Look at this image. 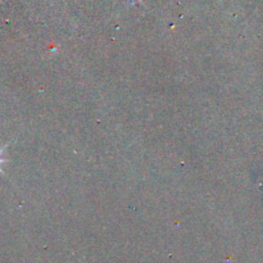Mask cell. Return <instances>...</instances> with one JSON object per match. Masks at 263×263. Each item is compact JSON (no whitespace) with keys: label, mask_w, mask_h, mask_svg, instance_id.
Returning <instances> with one entry per match:
<instances>
[{"label":"cell","mask_w":263,"mask_h":263,"mask_svg":"<svg viewBox=\"0 0 263 263\" xmlns=\"http://www.w3.org/2000/svg\"><path fill=\"white\" fill-rule=\"evenodd\" d=\"M5 148H7V145L3 146V148L0 149V172H2V164H3V162H4V158H3V152H4Z\"/></svg>","instance_id":"1"}]
</instances>
